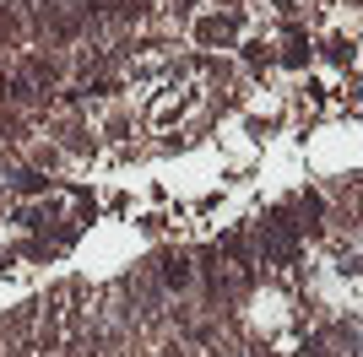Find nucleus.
<instances>
[{"mask_svg": "<svg viewBox=\"0 0 363 357\" xmlns=\"http://www.w3.org/2000/svg\"><path fill=\"white\" fill-rule=\"evenodd\" d=\"M163 282H168V287H190V282H196V271H190V260H179V254H168V260H163Z\"/></svg>", "mask_w": 363, "mask_h": 357, "instance_id": "obj_1", "label": "nucleus"}]
</instances>
